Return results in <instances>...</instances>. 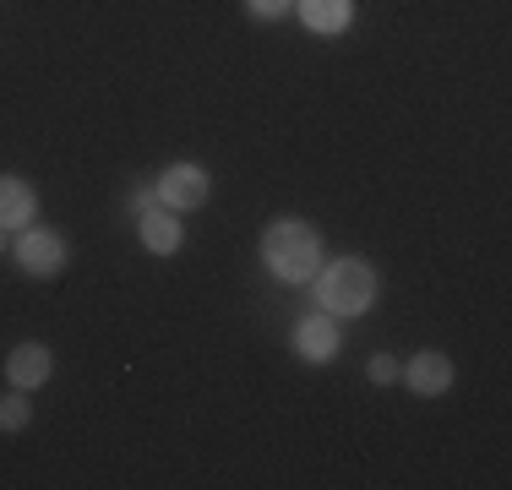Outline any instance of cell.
Masks as SVG:
<instances>
[{
	"label": "cell",
	"mask_w": 512,
	"mask_h": 490,
	"mask_svg": "<svg viewBox=\"0 0 512 490\" xmlns=\"http://www.w3.org/2000/svg\"><path fill=\"white\" fill-rule=\"evenodd\" d=\"M262 262L284 284H306V278H316V267H322V240L300 218H273L262 235Z\"/></svg>",
	"instance_id": "cell-1"
},
{
	"label": "cell",
	"mask_w": 512,
	"mask_h": 490,
	"mask_svg": "<svg viewBox=\"0 0 512 490\" xmlns=\"http://www.w3.org/2000/svg\"><path fill=\"white\" fill-rule=\"evenodd\" d=\"M316 305L327 316H365L376 305V273L365 256H338V262L316 267Z\"/></svg>",
	"instance_id": "cell-2"
},
{
	"label": "cell",
	"mask_w": 512,
	"mask_h": 490,
	"mask_svg": "<svg viewBox=\"0 0 512 490\" xmlns=\"http://www.w3.org/2000/svg\"><path fill=\"white\" fill-rule=\"evenodd\" d=\"M207 191H213V180H207L202 164H169L164 175H158V202H164L169 213H191V207H202Z\"/></svg>",
	"instance_id": "cell-3"
},
{
	"label": "cell",
	"mask_w": 512,
	"mask_h": 490,
	"mask_svg": "<svg viewBox=\"0 0 512 490\" xmlns=\"http://www.w3.org/2000/svg\"><path fill=\"white\" fill-rule=\"evenodd\" d=\"M17 267L28 278H55L60 267H66V240L55 235V229H22L17 235Z\"/></svg>",
	"instance_id": "cell-4"
},
{
	"label": "cell",
	"mask_w": 512,
	"mask_h": 490,
	"mask_svg": "<svg viewBox=\"0 0 512 490\" xmlns=\"http://www.w3.org/2000/svg\"><path fill=\"white\" fill-rule=\"evenodd\" d=\"M295 354H300V360H311V365L333 360V354H338V316H327V311L300 316V322H295Z\"/></svg>",
	"instance_id": "cell-5"
},
{
	"label": "cell",
	"mask_w": 512,
	"mask_h": 490,
	"mask_svg": "<svg viewBox=\"0 0 512 490\" xmlns=\"http://www.w3.org/2000/svg\"><path fill=\"white\" fill-rule=\"evenodd\" d=\"M50 371H55V354L44 349V343H17L11 360H6V382L22 387V392L44 387V382H50Z\"/></svg>",
	"instance_id": "cell-6"
},
{
	"label": "cell",
	"mask_w": 512,
	"mask_h": 490,
	"mask_svg": "<svg viewBox=\"0 0 512 490\" xmlns=\"http://www.w3.org/2000/svg\"><path fill=\"white\" fill-rule=\"evenodd\" d=\"M39 218V196H33L28 180L0 175V229H28Z\"/></svg>",
	"instance_id": "cell-7"
},
{
	"label": "cell",
	"mask_w": 512,
	"mask_h": 490,
	"mask_svg": "<svg viewBox=\"0 0 512 490\" xmlns=\"http://www.w3.org/2000/svg\"><path fill=\"white\" fill-rule=\"evenodd\" d=\"M404 376H409V387L420 392V398H436V392L453 387V360L436 354V349H425V354H414V360H409Z\"/></svg>",
	"instance_id": "cell-8"
},
{
	"label": "cell",
	"mask_w": 512,
	"mask_h": 490,
	"mask_svg": "<svg viewBox=\"0 0 512 490\" xmlns=\"http://www.w3.org/2000/svg\"><path fill=\"white\" fill-rule=\"evenodd\" d=\"M137 229H142V245H148V251H158V256H175L180 245H186V229H180V218L169 213V207H153V213H142Z\"/></svg>",
	"instance_id": "cell-9"
},
{
	"label": "cell",
	"mask_w": 512,
	"mask_h": 490,
	"mask_svg": "<svg viewBox=\"0 0 512 490\" xmlns=\"http://www.w3.org/2000/svg\"><path fill=\"white\" fill-rule=\"evenodd\" d=\"M295 11L316 33H344L355 22V0H295Z\"/></svg>",
	"instance_id": "cell-10"
},
{
	"label": "cell",
	"mask_w": 512,
	"mask_h": 490,
	"mask_svg": "<svg viewBox=\"0 0 512 490\" xmlns=\"http://www.w3.org/2000/svg\"><path fill=\"white\" fill-rule=\"evenodd\" d=\"M33 420V409H28V392H6V398H0V431H22V425Z\"/></svg>",
	"instance_id": "cell-11"
},
{
	"label": "cell",
	"mask_w": 512,
	"mask_h": 490,
	"mask_svg": "<svg viewBox=\"0 0 512 490\" xmlns=\"http://www.w3.org/2000/svg\"><path fill=\"white\" fill-rule=\"evenodd\" d=\"M246 11L262 22H273V17H284V11H295V0H246Z\"/></svg>",
	"instance_id": "cell-12"
},
{
	"label": "cell",
	"mask_w": 512,
	"mask_h": 490,
	"mask_svg": "<svg viewBox=\"0 0 512 490\" xmlns=\"http://www.w3.org/2000/svg\"><path fill=\"white\" fill-rule=\"evenodd\" d=\"M365 371H371V382H398V376H404V371H398L393 354H376V360L365 365Z\"/></svg>",
	"instance_id": "cell-13"
},
{
	"label": "cell",
	"mask_w": 512,
	"mask_h": 490,
	"mask_svg": "<svg viewBox=\"0 0 512 490\" xmlns=\"http://www.w3.org/2000/svg\"><path fill=\"white\" fill-rule=\"evenodd\" d=\"M153 207H164V202H158V186H137V191H131V213H153Z\"/></svg>",
	"instance_id": "cell-14"
},
{
	"label": "cell",
	"mask_w": 512,
	"mask_h": 490,
	"mask_svg": "<svg viewBox=\"0 0 512 490\" xmlns=\"http://www.w3.org/2000/svg\"><path fill=\"white\" fill-rule=\"evenodd\" d=\"M0 251H6V229H0Z\"/></svg>",
	"instance_id": "cell-15"
}]
</instances>
